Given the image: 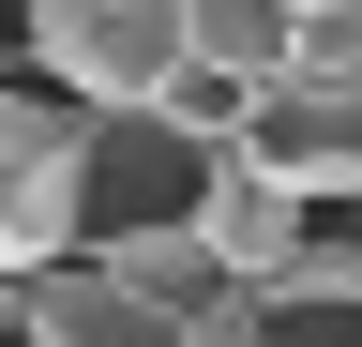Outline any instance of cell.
Wrapping results in <instances>:
<instances>
[{"label": "cell", "instance_id": "obj_2", "mask_svg": "<svg viewBox=\"0 0 362 347\" xmlns=\"http://www.w3.org/2000/svg\"><path fill=\"white\" fill-rule=\"evenodd\" d=\"M76 182H90V106L45 76H0V272L76 242Z\"/></svg>", "mask_w": 362, "mask_h": 347}, {"label": "cell", "instance_id": "obj_1", "mask_svg": "<svg viewBox=\"0 0 362 347\" xmlns=\"http://www.w3.org/2000/svg\"><path fill=\"white\" fill-rule=\"evenodd\" d=\"M226 151L272 166L302 211H317V196H362V61H287V76H257L242 121H226Z\"/></svg>", "mask_w": 362, "mask_h": 347}, {"label": "cell", "instance_id": "obj_4", "mask_svg": "<svg viewBox=\"0 0 362 347\" xmlns=\"http://www.w3.org/2000/svg\"><path fill=\"white\" fill-rule=\"evenodd\" d=\"M181 227H197V242H211V257H226L242 287H272V272L302 257V196L272 182V166H242V151H211V166H197V211H181Z\"/></svg>", "mask_w": 362, "mask_h": 347}, {"label": "cell", "instance_id": "obj_5", "mask_svg": "<svg viewBox=\"0 0 362 347\" xmlns=\"http://www.w3.org/2000/svg\"><path fill=\"white\" fill-rule=\"evenodd\" d=\"M181 61H211V76L257 91V76L302 61V16H287V0H181Z\"/></svg>", "mask_w": 362, "mask_h": 347}, {"label": "cell", "instance_id": "obj_3", "mask_svg": "<svg viewBox=\"0 0 362 347\" xmlns=\"http://www.w3.org/2000/svg\"><path fill=\"white\" fill-rule=\"evenodd\" d=\"M30 76L76 106H151V76L181 61V0H30Z\"/></svg>", "mask_w": 362, "mask_h": 347}]
</instances>
